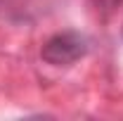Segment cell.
<instances>
[{
    "label": "cell",
    "instance_id": "1",
    "mask_svg": "<svg viewBox=\"0 0 123 121\" xmlns=\"http://www.w3.org/2000/svg\"><path fill=\"white\" fill-rule=\"evenodd\" d=\"M88 47H90V40L83 33L62 31V33H55L52 38L45 40L40 57H43V62L52 64V67H71L74 62L88 55Z\"/></svg>",
    "mask_w": 123,
    "mask_h": 121
},
{
    "label": "cell",
    "instance_id": "2",
    "mask_svg": "<svg viewBox=\"0 0 123 121\" xmlns=\"http://www.w3.org/2000/svg\"><path fill=\"white\" fill-rule=\"evenodd\" d=\"M121 2H123V0H95L97 10H102V12H114Z\"/></svg>",
    "mask_w": 123,
    "mask_h": 121
}]
</instances>
